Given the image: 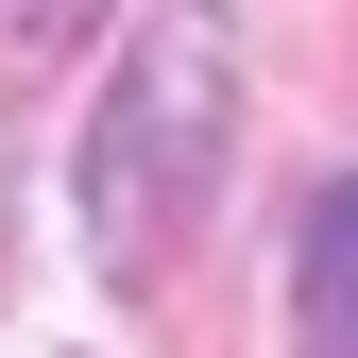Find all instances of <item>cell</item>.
<instances>
[{
  "instance_id": "obj_1",
  "label": "cell",
  "mask_w": 358,
  "mask_h": 358,
  "mask_svg": "<svg viewBox=\"0 0 358 358\" xmlns=\"http://www.w3.org/2000/svg\"><path fill=\"white\" fill-rule=\"evenodd\" d=\"M222 154H239V0H154L120 85L69 137V222L103 290H171L188 222L222 205Z\"/></svg>"
},
{
  "instance_id": "obj_3",
  "label": "cell",
  "mask_w": 358,
  "mask_h": 358,
  "mask_svg": "<svg viewBox=\"0 0 358 358\" xmlns=\"http://www.w3.org/2000/svg\"><path fill=\"white\" fill-rule=\"evenodd\" d=\"M69 34H85V0H0V69H52Z\"/></svg>"
},
{
  "instance_id": "obj_2",
  "label": "cell",
  "mask_w": 358,
  "mask_h": 358,
  "mask_svg": "<svg viewBox=\"0 0 358 358\" xmlns=\"http://www.w3.org/2000/svg\"><path fill=\"white\" fill-rule=\"evenodd\" d=\"M290 307H307V358H358V171L307 205V256H290Z\"/></svg>"
}]
</instances>
